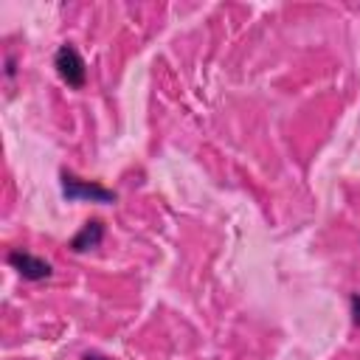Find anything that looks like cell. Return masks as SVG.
Returning <instances> with one entry per match:
<instances>
[{
	"label": "cell",
	"mask_w": 360,
	"mask_h": 360,
	"mask_svg": "<svg viewBox=\"0 0 360 360\" xmlns=\"http://www.w3.org/2000/svg\"><path fill=\"white\" fill-rule=\"evenodd\" d=\"M82 360H110V357H104V354H96V352H90V354H84Z\"/></svg>",
	"instance_id": "cell-7"
},
{
	"label": "cell",
	"mask_w": 360,
	"mask_h": 360,
	"mask_svg": "<svg viewBox=\"0 0 360 360\" xmlns=\"http://www.w3.org/2000/svg\"><path fill=\"white\" fill-rule=\"evenodd\" d=\"M53 68H56V73L62 76V82L68 84V87H84V79H87V68H84V59H82V53L73 48V45H62L59 51H56V56H53Z\"/></svg>",
	"instance_id": "cell-2"
},
{
	"label": "cell",
	"mask_w": 360,
	"mask_h": 360,
	"mask_svg": "<svg viewBox=\"0 0 360 360\" xmlns=\"http://www.w3.org/2000/svg\"><path fill=\"white\" fill-rule=\"evenodd\" d=\"M62 194L70 202H79V200H87V202H115V191L104 188L101 183L82 180V177H76L70 172H62Z\"/></svg>",
	"instance_id": "cell-1"
},
{
	"label": "cell",
	"mask_w": 360,
	"mask_h": 360,
	"mask_svg": "<svg viewBox=\"0 0 360 360\" xmlns=\"http://www.w3.org/2000/svg\"><path fill=\"white\" fill-rule=\"evenodd\" d=\"M6 262L22 276V278H28V281H42V278H48L53 270H51V262H45V259H39V256H34V253H28V250H11L8 256H6Z\"/></svg>",
	"instance_id": "cell-3"
},
{
	"label": "cell",
	"mask_w": 360,
	"mask_h": 360,
	"mask_svg": "<svg viewBox=\"0 0 360 360\" xmlns=\"http://www.w3.org/2000/svg\"><path fill=\"white\" fill-rule=\"evenodd\" d=\"M6 76H8V79L14 76V56H11V53L6 56Z\"/></svg>",
	"instance_id": "cell-6"
},
{
	"label": "cell",
	"mask_w": 360,
	"mask_h": 360,
	"mask_svg": "<svg viewBox=\"0 0 360 360\" xmlns=\"http://www.w3.org/2000/svg\"><path fill=\"white\" fill-rule=\"evenodd\" d=\"M349 304H352V321L360 326V292H352L349 295Z\"/></svg>",
	"instance_id": "cell-5"
},
{
	"label": "cell",
	"mask_w": 360,
	"mask_h": 360,
	"mask_svg": "<svg viewBox=\"0 0 360 360\" xmlns=\"http://www.w3.org/2000/svg\"><path fill=\"white\" fill-rule=\"evenodd\" d=\"M101 239H104V225H101L98 219H87V222L82 225V231L70 239V250L82 253V250L98 248V245H101Z\"/></svg>",
	"instance_id": "cell-4"
}]
</instances>
